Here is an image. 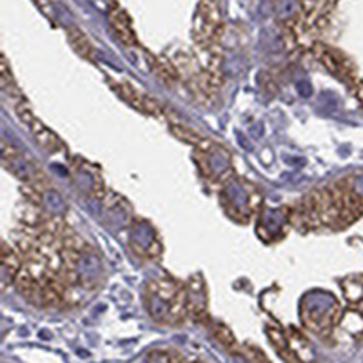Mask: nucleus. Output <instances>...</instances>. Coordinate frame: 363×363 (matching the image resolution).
<instances>
[{"mask_svg":"<svg viewBox=\"0 0 363 363\" xmlns=\"http://www.w3.org/2000/svg\"><path fill=\"white\" fill-rule=\"evenodd\" d=\"M147 60H149V68H151L153 73L160 78L165 86H169V84H173V82H177V80H180V75H178L177 68H174L173 60H171L169 56L147 55Z\"/></svg>","mask_w":363,"mask_h":363,"instance_id":"nucleus-8","label":"nucleus"},{"mask_svg":"<svg viewBox=\"0 0 363 363\" xmlns=\"http://www.w3.org/2000/svg\"><path fill=\"white\" fill-rule=\"evenodd\" d=\"M355 95H356V98H358L359 106H362V108H363V80H358V82H356Z\"/></svg>","mask_w":363,"mask_h":363,"instance_id":"nucleus-18","label":"nucleus"},{"mask_svg":"<svg viewBox=\"0 0 363 363\" xmlns=\"http://www.w3.org/2000/svg\"><path fill=\"white\" fill-rule=\"evenodd\" d=\"M0 86L2 89H9V87L17 86L15 84V77L11 73V68H9V62L6 58V55H2V64H0Z\"/></svg>","mask_w":363,"mask_h":363,"instance_id":"nucleus-15","label":"nucleus"},{"mask_svg":"<svg viewBox=\"0 0 363 363\" xmlns=\"http://www.w3.org/2000/svg\"><path fill=\"white\" fill-rule=\"evenodd\" d=\"M109 24H111L115 35L118 37L122 44L126 46H136V37H134L133 26H131V18L120 8H113L109 11Z\"/></svg>","mask_w":363,"mask_h":363,"instance_id":"nucleus-6","label":"nucleus"},{"mask_svg":"<svg viewBox=\"0 0 363 363\" xmlns=\"http://www.w3.org/2000/svg\"><path fill=\"white\" fill-rule=\"evenodd\" d=\"M222 30V13L217 0H200L193 17L191 35L200 48L211 46L218 40Z\"/></svg>","mask_w":363,"mask_h":363,"instance_id":"nucleus-1","label":"nucleus"},{"mask_svg":"<svg viewBox=\"0 0 363 363\" xmlns=\"http://www.w3.org/2000/svg\"><path fill=\"white\" fill-rule=\"evenodd\" d=\"M169 129H171V133H173L178 140L191 144V146H195L196 149H200V151H208V149H211L212 147L211 140L203 139L202 134L196 133L195 129H191L189 126H184V124L173 122V124L169 126Z\"/></svg>","mask_w":363,"mask_h":363,"instance_id":"nucleus-9","label":"nucleus"},{"mask_svg":"<svg viewBox=\"0 0 363 363\" xmlns=\"http://www.w3.org/2000/svg\"><path fill=\"white\" fill-rule=\"evenodd\" d=\"M68 40H70L71 48L82 58H91L93 56V46H91L89 39L78 27H68Z\"/></svg>","mask_w":363,"mask_h":363,"instance_id":"nucleus-13","label":"nucleus"},{"mask_svg":"<svg viewBox=\"0 0 363 363\" xmlns=\"http://www.w3.org/2000/svg\"><path fill=\"white\" fill-rule=\"evenodd\" d=\"M267 336H269V340H271V342H272V345L276 347L278 350H281V352H284V350H286V349H289V338H287L286 334L281 333L280 329L269 327L267 329Z\"/></svg>","mask_w":363,"mask_h":363,"instance_id":"nucleus-16","label":"nucleus"},{"mask_svg":"<svg viewBox=\"0 0 363 363\" xmlns=\"http://www.w3.org/2000/svg\"><path fill=\"white\" fill-rule=\"evenodd\" d=\"M338 329H342L343 333L349 334L350 338H359L363 336V311L359 309H350L345 314L340 318L336 325Z\"/></svg>","mask_w":363,"mask_h":363,"instance_id":"nucleus-11","label":"nucleus"},{"mask_svg":"<svg viewBox=\"0 0 363 363\" xmlns=\"http://www.w3.org/2000/svg\"><path fill=\"white\" fill-rule=\"evenodd\" d=\"M312 53H314L316 60L320 62L329 73L334 75L336 78H340L342 82L350 84L352 87L356 86L358 80H356L355 64H352V62H350L342 51L329 48V46H325V44L316 42L314 46H312Z\"/></svg>","mask_w":363,"mask_h":363,"instance_id":"nucleus-3","label":"nucleus"},{"mask_svg":"<svg viewBox=\"0 0 363 363\" xmlns=\"http://www.w3.org/2000/svg\"><path fill=\"white\" fill-rule=\"evenodd\" d=\"M303 324L311 331L318 334H327L333 327H336L340 321V305L336 300L327 296V300L311 303V300H303L302 305Z\"/></svg>","mask_w":363,"mask_h":363,"instance_id":"nucleus-2","label":"nucleus"},{"mask_svg":"<svg viewBox=\"0 0 363 363\" xmlns=\"http://www.w3.org/2000/svg\"><path fill=\"white\" fill-rule=\"evenodd\" d=\"M215 336H217L218 342H220L224 347H227V349L231 350L236 349V338H234L233 331H231L227 325L224 324L215 325Z\"/></svg>","mask_w":363,"mask_h":363,"instance_id":"nucleus-14","label":"nucleus"},{"mask_svg":"<svg viewBox=\"0 0 363 363\" xmlns=\"http://www.w3.org/2000/svg\"><path fill=\"white\" fill-rule=\"evenodd\" d=\"M111 84L113 87H115V91L120 95V98L126 100L131 108L139 109L140 113H146V115H153V117H160V115H164L162 106L158 104L155 98H151L149 95L139 91L134 86H131V84L127 82H117V84L111 82Z\"/></svg>","mask_w":363,"mask_h":363,"instance_id":"nucleus-4","label":"nucleus"},{"mask_svg":"<svg viewBox=\"0 0 363 363\" xmlns=\"http://www.w3.org/2000/svg\"><path fill=\"white\" fill-rule=\"evenodd\" d=\"M187 305H189V316L195 320H205L208 318V305H205V287L202 278L196 276L187 281Z\"/></svg>","mask_w":363,"mask_h":363,"instance_id":"nucleus-5","label":"nucleus"},{"mask_svg":"<svg viewBox=\"0 0 363 363\" xmlns=\"http://www.w3.org/2000/svg\"><path fill=\"white\" fill-rule=\"evenodd\" d=\"M33 2H35L37 8H39L40 11L49 18V20L56 22V9L51 0H33Z\"/></svg>","mask_w":363,"mask_h":363,"instance_id":"nucleus-17","label":"nucleus"},{"mask_svg":"<svg viewBox=\"0 0 363 363\" xmlns=\"http://www.w3.org/2000/svg\"><path fill=\"white\" fill-rule=\"evenodd\" d=\"M26 127L31 131V134L35 136L37 142H39L40 146L46 149V151L56 153V151H62V149H64V144H62V140L58 139V136H56L51 129H48V127L44 126L42 122H40L37 117L33 118V120H31Z\"/></svg>","mask_w":363,"mask_h":363,"instance_id":"nucleus-7","label":"nucleus"},{"mask_svg":"<svg viewBox=\"0 0 363 363\" xmlns=\"http://www.w3.org/2000/svg\"><path fill=\"white\" fill-rule=\"evenodd\" d=\"M342 289L347 302H349L355 309L363 311V276L355 274V276L345 278V280L342 281Z\"/></svg>","mask_w":363,"mask_h":363,"instance_id":"nucleus-10","label":"nucleus"},{"mask_svg":"<svg viewBox=\"0 0 363 363\" xmlns=\"http://www.w3.org/2000/svg\"><path fill=\"white\" fill-rule=\"evenodd\" d=\"M289 350L293 352L294 358H298L302 363L314 362V350L311 349L307 340L298 331H293V334L289 336Z\"/></svg>","mask_w":363,"mask_h":363,"instance_id":"nucleus-12","label":"nucleus"}]
</instances>
